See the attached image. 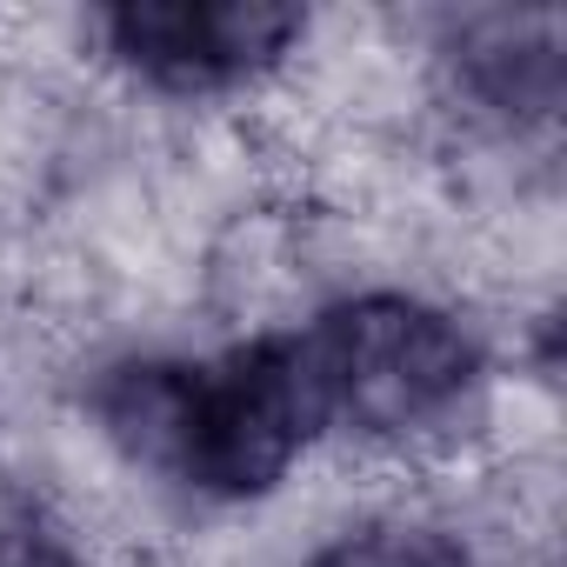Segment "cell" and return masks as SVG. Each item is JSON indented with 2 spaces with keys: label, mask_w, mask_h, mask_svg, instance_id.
<instances>
[{
  "label": "cell",
  "mask_w": 567,
  "mask_h": 567,
  "mask_svg": "<svg viewBox=\"0 0 567 567\" xmlns=\"http://www.w3.org/2000/svg\"><path fill=\"white\" fill-rule=\"evenodd\" d=\"M301 361H308L321 421H348L361 434L427 427L474 381L467 334L447 315L401 295L334 308L315 334H301Z\"/></svg>",
  "instance_id": "cell-2"
},
{
  "label": "cell",
  "mask_w": 567,
  "mask_h": 567,
  "mask_svg": "<svg viewBox=\"0 0 567 567\" xmlns=\"http://www.w3.org/2000/svg\"><path fill=\"white\" fill-rule=\"evenodd\" d=\"M315 567H454V560L421 534H361V540L328 547Z\"/></svg>",
  "instance_id": "cell-4"
},
{
  "label": "cell",
  "mask_w": 567,
  "mask_h": 567,
  "mask_svg": "<svg viewBox=\"0 0 567 567\" xmlns=\"http://www.w3.org/2000/svg\"><path fill=\"white\" fill-rule=\"evenodd\" d=\"M0 567H81V560L41 527H8L0 534Z\"/></svg>",
  "instance_id": "cell-5"
},
{
  "label": "cell",
  "mask_w": 567,
  "mask_h": 567,
  "mask_svg": "<svg viewBox=\"0 0 567 567\" xmlns=\"http://www.w3.org/2000/svg\"><path fill=\"white\" fill-rule=\"evenodd\" d=\"M101 414L141 461L207 494H267L321 427L301 341H254L200 368H121Z\"/></svg>",
  "instance_id": "cell-1"
},
{
  "label": "cell",
  "mask_w": 567,
  "mask_h": 567,
  "mask_svg": "<svg viewBox=\"0 0 567 567\" xmlns=\"http://www.w3.org/2000/svg\"><path fill=\"white\" fill-rule=\"evenodd\" d=\"M308 28L288 0H127L107 14L114 48L161 87H234L288 54Z\"/></svg>",
  "instance_id": "cell-3"
}]
</instances>
